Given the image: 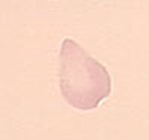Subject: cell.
<instances>
[{"instance_id": "obj_1", "label": "cell", "mask_w": 149, "mask_h": 140, "mask_svg": "<svg viewBox=\"0 0 149 140\" xmlns=\"http://www.w3.org/2000/svg\"><path fill=\"white\" fill-rule=\"evenodd\" d=\"M60 93L79 110H93L112 93L107 69L73 39H63L58 54Z\"/></svg>"}]
</instances>
